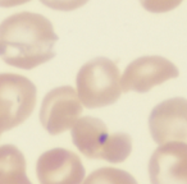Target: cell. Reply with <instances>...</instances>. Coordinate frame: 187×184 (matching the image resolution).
Wrapping results in <instances>:
<instances>
[{"label":"cell","instance_id":"obj_14","mask_svg":"<svg viewBox=\"0 0 187 184\" xmlns=\"http://www.w3.org/2000/svg\"><path fill=\"white\" fill-rule=\"evenodd\" d=\"M30 0H0V6L1 8H10V6H17L28 3Z\"/></svg>","mask_w":187,"mask_h":184},{"label":"cell","instance_id":"obj_4","mask_svg":"<svg viewBox=\"0 0 187 184\" xmlns=\"http://www.w3.org/2000/svg\"><path fill=\"white\" fill-rule=\"evenodd\" d=\"M36 100V86L27 77L0 73V134L27 120Z\"/></svg>","mask_w":187,"mask_h":184},{"label":"cell","instance_id":"obj_7","mask_svg":"<svg viewBox=\"0 0 187 184\" xmlns=\"http://www.w3.org/2000/svg\"><path fill=\"white\" fill-rule=\"evenodd\" d=\"M40 184H82L86 170L78 155L67 148H51L40 155L36 162Z\"/></svg>","mask_w":187,"mask_h":184},{"label":"cell","instance_id":"obj_2","mask_svg":"<svg viewBox=\"0 0 187 184\" xmlns=\"http://www.w3.org/2000/svg\"><path fill=\"white\" fill-rule=\"evenodd\" d=\"M73 144L89 159L110 164L123 162L132 152V138L127 133L108 132L105 123L95 117H81L70 129Z\"/></svg>","mask_w":187,"mask_h":184},{"label":"cell","instance_id":"obj_10","mask_svg":"<svg viewBox=\"0 0 187 184\" xmlns=\"http://www.w3.org/2000/svg\"><path fill=\"white\" fill-rule=\"evenodd\" d=\"M0 184H32L23 153L14 144L0 146Z\"/></svg>","mask_w":187,"mask_h":184},{"label":"cell","instance_id":"obj_15","mask_svg":"<svg viewBox=\"0 0 187 184\" xmlns=\"http://www.w3.org/2000/svg\"><path fill=\"white\" fill-rule=\"evenodd\" d=\"M0 135H1V134H0Z\"/></svg>","mask_w":187,"mask_h":184},{"label":"cell","instance_id":"obj_5","mask_svg":"<svg viewBox=\"0 0 187 184\" xmlns=\"http://www.w3.org/2000/svg\"><path fill=\"white\" fill-rule=\"evenodd\" d=\"M82 102L77 91L70 86L53 88L45 95L40 108V122L51 135L69 131L80 120Z\"/></svg>","mask_w":187,"mask_h":184},{"label":"cell","instance_id":"obj_3","mask_svg":"<svg viewBox=\"0 0 187 184\" xmlns=\"http://www.w3.org/2000/svg\"><path fill=\"white\" fill-rule=\"evenodd\" d=\"M76 91L85 108L99 109L115 104L122 93L117 64L103 56L85 63L77 73Z\"/></svg>","mask_w":187,"mask_h":184},{"label":"cell","instance_id":"obj_1","mask_svg":"<svg viewBox=\"0 0 187 184\" xmlns=\"http://www.w3.org/2000/svg\"><path fill=\"white\" fill-rule=\"evenodd\" d=\"M59 40L51 22L32 12H21L0 23V59L8 65L30 70L55 56Z\"/></svg>","mask_w":187,"mask_h":184},{"label":"cell","instance_id":"obj_6","mask_svg":"<svg viewBox=\"0 0 187 184\" xmlns=\"http://www.w3.org/2000/svg\"><path fill=\"white\" fill-rule=\"evenodd\" d=\"M149 129L158 144H187V100L176 97L158 104L149 117Z\"/></svg>","mask_w":187,"mask_h":184},{"label":"cell","instance_id":"obj_13","mask_svg":"<svg viewBox=\"0 0 187 184\" xmlns=\"http://www.w3.org/2000/svg\"><path fill=\"white\" fill-rule=\"evenodd\" d=\"M140 1L146 10L153 13H162L174 8L181 0H140Z\"/></svg>","mask_w":187,"mask_h":184},{"label":"cell","instance_id":"obj_11","mask_svg":"<svg viewBox=\"0 0 187 184\" xmlns=\"http://www.w3.org/2000/svg\"><path fill=\"white\" fill-rule=\"evenodd\" d=\"M82 184H138L135 176L126 170L105 166L93 170Z\"/></svg>","mask_w":187,"mask_h":184},{"label":"cell","instance_id":"obj_12","mask_svg":"<svg viewBox=\"0 0 187 184\" xmlns=\"http://www.w3.org/2000/svg\"><path fill=\"white\" fill-rule=\"evenodd\" d=\"M40 1L44 5L49 6L51 9H55V10L69 12L81 8L89 0H40Z\"/></svg>","mask_w":187,"mask_h":184},{"label":"cell","instance_id":"obj_8","mask_svg":"<svg viewBox=\"0 0 187 184\" xmlns=\"http://www.w3.org/2000/svg\"><path fill=\"white\" fill-rule=\"evenodd\" d=\"M178 76L177 68L162 56H142L131 61L121 77L123 92H147Z\"/></svg>","mask_w":187,"mask_h":184},{"label":"cell","instance_id":"obj_9","mask_svg":"<svg viewBox=\"0 0 187 184\" xmlns=\"http://www.w3.org/2000/svg\"><path fill=\"white\" fill-rule=\"evenodd\" d=\"M151 184H187V144H160L149 160Z\"/></svg>","mask_w":187,"mask_h":184}]
</instances>
